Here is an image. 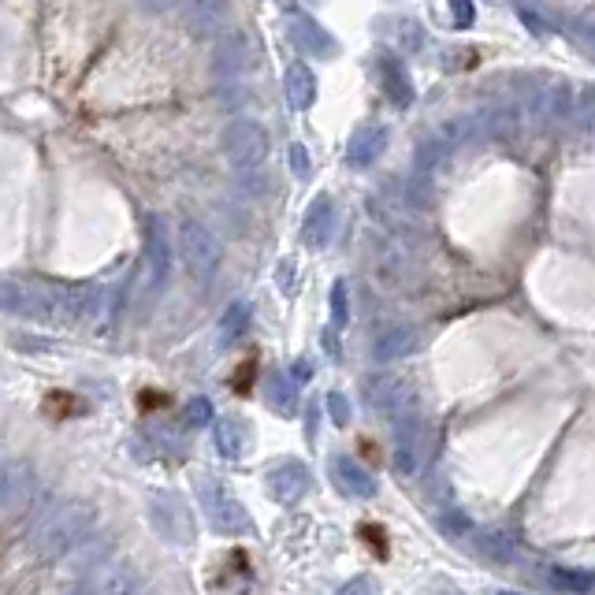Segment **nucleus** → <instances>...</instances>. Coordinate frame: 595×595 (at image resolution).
Returning <instances> with one entry per match:
<instances>
[{"mask_svg": "<svg viewBox=\"0 0 595 595\" xmlns=\"http://www.w3.org/2000/svg\"><path fill=\"white\" fill-rule=\"evenodd\" d=\"M183 417H186V424H190V428H205V424L212 421V402H209V398H190V402H186V410H183Z\"/></svg>", "mask_w": 595, "mask_h": 595, "instance_id": "cd10ccee", "label": "nucleus"}, {"mask_svg": "<svg viewBox=\"0 0 595 595\" xmlns=\"http://www.w3.org/2000/svg\"><path fill=\"white\" fill-rule=\"evenodd\" d=\"M30 491H34V473L23 462H4L0 473V503L8 510V517L23 514V499L30 503Z\"/></svg>", "mask_w": 595, "mask_h": 595, "instance_id": "f8f14e48", "label": "nucleus"}, {"mask_svg": "<svg viewBox=\"0 0 595 595\" xmlns=\"http://www.w3.org/2000/svg\"><path fill=\"white\" fill-rule=\"evenodd\" d=\"M331 328H346V283L339 279L335 287H331Z\"/></svg>", "mask_w": 595, "mask_h": 595, "instance_id": "c85d7f7f", "label": "nucleus"}, {"mask_svg": "<svg viewBox=\"0 0 595 595\" xmlns=\"http://www.w3.org/2000/svg\"><path fill=\"white\" fill-rule=\"evenodd\" d=\"M450 15H454L458 27H473V19H476L473 0H450Z\"/></svg>", "mask_w": 595, "mask_h": 595, "instance_id": "7c9ffc66", "label": "nucleus"}, {"mask_svg": "<svg viewBox=\"0 0 595 595\" xmlns=\"http://www.w3.org/2000/svg\"><path fill=\"white\" fill-rule=\"evenodd\" d=\"M439 532H447L450 540H462V536H469L473 532V521L462 514V510H447V514H439Z\"/></svg>", "mask_w": 595, "mask_h": 595, "instance_id": "bb28decb", "label": "nucleus"}, {"mask_svg": "<svg viewBox=\"0 0 595 595\" xmlns=\"http://www.w3.org/2000/svg\"><path fill=\"white\" fill-rule=\"evenodd\" d=\"M179 0H142V8H146L149 15H164V12H172Z\"/></svg>", "mask_w": 595, "mask_h": 595, "instance_id": "473e14b6", "label": "nucleus"}, {"mask_svg": "<svg viewBox=\"0 0 595 595\" xmlns=\"http://www.w3.org/2000/svg\"><path fill=\"white\" fill-rule=\"evenodd\" d=\"M194 491H198L201 506H205V514H209V525L216 532H224V536H246V532H250L246 506L238 503L216 476H198V480H194Z\"/></svg>", "mask_w": 595, "mask_h": 595, "instance_id": "7ed1b4c3", "label": "nucleus"}, {"mask_svg": "<svg viewBox=\"0 0 595 595\" xmlns=\"http://www.w3.org/2000/svg\"><path fill=\"white\" fill-rule=\"evenodd\" d=\"M149 525L157 532L164 543H172V547H190V543L198 540V525H194V514H190V506L172 495V491H157V495H149Z\"/></svg>", "mask_w": 595, "mask_h": 595, "instance_id": "20e7f679", "label": "nucleus"}, {"mask_svg": "<svg viewBox=\"0 0 595 595\" xmlns=\"http://www.w3.org/2000/svg\"><path fill=\"white\" fill-rule=\"evenodd\" d=\"M331 235H335V201H331L328 194H320V198L309 205V212H305L302 242L313 246V250H320V246L331 242Z\"/></svg>", "mask_w": 595, "mask_h": 595, "instance_id": "4468645a", "label": "nucleus"}, {"mask_svg": "<svg viewBox=\"0 0 595 595\" xmlns=\"http://www.w3.org/2000/svg\"><path fill=\"white\" fill-rule=\"evenodd\" d=\"M265 402H268V410L283 413V417H294V413H298V376H287V372H268Z\"/></svg>", "mask_w": 595, "mask_h": 595, "instance_id": "dca6fc26", "label": "nucleus"}, {"mask_svg": "<svg viewBox=\"0 0 595 595\" xmlns=\"http://www.w3.org/2000/svg\"><path fill=\"white\" fill-rule=\"evenodd\" d=\"M395 469L402 476H417L421 469V417L413 406L395 413Z\"/></svg>", "mask_w": 595, "mask_h": 595, "instance_id": "6e6552de", "label": "nucleus"}, {"mask_svg": "<svg viewBox=\"0 0 595 595\" xmlns=\"http://www.w3.org/2000/svg\"><path fill=\"white\" fill-rule=\"evenodd\" d=\"M313 488V473L309 465L294 462V458H279L265 469V491L283 506H294L298 499H305Z\"/></svg>", "mask_w": 595, "mask_h": 595, "instance_id": "423d86ee", "label": "nucleus"}, {"mask_svg": "<svg viewBox=\"0 0 595 595\" xmlns=\"http://www.w3.org/2000/svg\"><path fill=\"white\" fill-rule=\"evenodd\" d=\"M387 149V127L384 123H361L354 134H350V146H346V160L354 168H369L372 160L380 157Z\"/></svg>", "mask_w": 595, "mask_h": 595, "instance_id": "ddd939ff", "label": "nucleus"}, {"mask_svg": "<svg viewBox=\"0 0 595 595\" xmlns=\"http://www.w3.org/2000/svg\"><path fill=\"white\" fill-rule=\"evenodd\" d=\"M246 328H250V305L246 302H231L227 305V313L220 317V335H216V346L220 350H227L231 343H238L242 335H246Z\"/></svg>", "mask_w": 595, "mask_h": 595, "instance_id": "5701e85b", "label": "nucleus"}, {"mask_svg": "<svg viewBox=\"0 0 595 595\" xmlns=\"http://www.w3.org/2000/svg\"><path fill=\"white\" fill-rule=\"evenodd\" d=\"M212 436H216V450L231 462L246 454V424H242V417H220Z\"/></svg>", "mask_w": 595, "mask_h": 595, "instance_id": "aec40b11", "label": "nucleus"}, {"mask_svg": "<svg viewBox=\"0 0 595 595\" xmlns=\"http://www.w3.org/2000/svg\"><path fill=\"white\" fill-rule=\"evenodd\" d=\"M547 581L555 584V588H566V592H584V588H592L595 584V573H577V569L551 566L547 569Z\"/></svg>", "mask_w": 595, "mask_h": 595, "instance_id": "b1692460", "label": "nucleus"}, {"mask_svg": "<svg viewBox=\"0 0 595 595\" xmlns=\"http://www.w3.org/2000/svg\"><path fill=\"white\" fill-rule=\"evenodd\" d=\"M175 242H179V257H183L190 279H194L198 287H209L212 276H216V268H220V242H216V235H212L201 220L186 216V220H179Z\"/></svg>", "mask_w": 595, "mask_h": 595, "instance_id": "f03ea898", "label": "nucleus"}, {"mask_svg": "<svg viewBox=\"0 0 595 595\" xmlns=\"http://www.w3.org/2000/svg\"><path fill=\"white\" fill-rule=\"evenodd\" d=\"M417 346H421L417 328H410V324H398V328L384 331V335L372 343V361H402V357H410Z\"/></svg>", "mask_w": 595, "mask_h": 595, "instance_id": "2eb2a0df", "label": "nucleus"}, {"mask_svg": "<svg viewBox=\"0 0 595 595\" xmlns=\"http://www.w3.org/2000/svg\"><path fill=\"white\" fill-rule=\"evenodd\" d=\"M476 551H480V558H488L491 566H510L517 555L514 532H506V529L480 532V536H476Z\"/></svg>", "mask_w": 595, "mask_h": 595, "instance_id": "6ab92c4d", "label": "nucleus"}, {"mask_svg": "<svg viewBox=\"0 0 595 595\" xmlns=\"http://www.w3.org/2000/svg\"><path fill=\"white\" fill-rule=\"evenodd\" d=\"M380 82H384L387 97L395 108H410L413 101V82L406 75V67L398 64L395 56H380Z\"/></svg>", "mask_w": 595, "mask_h": 595, "instance_id": "f3484780", "label": "nucleus"}, {"mask_svg": "<svg viewBox=\"0 0 595 595\" xmlns=\"http://www.w3.org/2000/svg\"><path fill=\"white\" fill-rule=\"evenodd\" d=\"M331 480H335L339 491L350 495V499H376V491H380V484L372 480L369 469H361L350 454H335V458H331Z\"/></svg>", "mask_w": 595, "mask_h": 595, "instance_id": "9b49d317", "label": "nucleus"}, {"mask_svg": "<svg viewBox=\"0 0 595 595\" xmlns=\"http://www.w3.org/2000/svg\"><path fill=\"white\" fill-rule=\"evenodd\" d=\"M224 157L235 164L238 172H253L261 168L268 157V134L261 123L238 116L224 127Z\"/></svg>", "mask_w": 595, "mask_h": 595, "instance_id": "39448f33", "label": "nucleus"}, {"mask_svg": "<svg viewBox=\"0 0 595 595\" xmlns=\"http://www.w3.org/2000/svg\"><path fill=\"white\" fill-rule=\"evenodd\" d=\"M324 410H328V421L335 424V428H346V424L354 421V406H350V398H346L343 391H328Z\"/></svg>", "mask_w": 595, "mask_h": 595, "instance_id": "393cba45", "label": "nucleus"}, {"mask_svg": "<svg viewBox=\"0 0 595 595\" xmlns=\"http://www.w3.org/2000/svg\"><path fill=\"white\" fill-rule=\"evenodd\" d=\"M369 402L380 413L395 417L402 406H406V391H402V380H391V376H380V380H369Z\"/></svg>", "mask_w": 595, "mask_h": 595, "instance_id": "4be33fe9", "label": "nucleus"}, {"mask_svg": "<svg viewBox=\"0 0 595 595\" xmlns=\"http://www.w3.org/2000/svg\"><path fill=\"white\" fill-rule=\"evenodd\" d=\"M253 64V53H250V38L238 30V34H227L220 45H216V67L220 71H242V67Z\"/></svg>", "mask_w": 595, "mask_h": 595, "instance_id": "412c9836", "label": "nucleus"}, {"mask_svg": "<svg viewBox=\"0 0 595 595\" xmlns=\"http://www.w3.org/2000/svg\"><path fill=\"white\" fill-rule=\"evenodd\" d=\"M283 90H287V105L298 108V112L317 101V79H313V71H309L305 64L287 67V75H283Z\"/></svg>", "mask_w": 595, "mask_h": 595, "instance_id": "a211bd4d", "label": "nucleus"}, {"mask_svg": "<svg viewBox=\"0 0 595 595\" xmlns=\"http://www.w3.org/2000/svg\"><path fill=\"white\" fill-rule=\"evenodd\" d=\"M93 525H97L93 506H86V503L56 506L53 514L38 525V532H34V551H38V558L71 555L79 543H86V536L93 532Z\"/></svg>", "mask_w": 595, "mask_h": 595, "instance_id": "f257e3e1", "label": "nucleus"}, {"mask_svg": "<svg viewBox=\"0 0 595 595\" xmlns=\"http://www.w3.org/2000/svg\"><path fill=\"white\" fill-rule=\"evenodd\" d=\"M398 27H402V45H406V49H421L424 45V30H421V23H410V19H406V23H398Z\"/></svg>", "mask_w": 595, "mask_h": 595, "instance_id": "2f4dec72", "label": "nucleus"}, {"mask_svg": "<svg viewBox=\"0 0 595 595\" xmlns=\"http://www.w3.org/2000/svg\"><path fill=\"white\" fill-rule=\"evenodd\" d=\"M179 15L194 38H216L231 15V0H179Z\"/></svg>", "mask_w": 595, "mask_h": 595, "instance_id": "1a4fd4ad", "label": "nucleus"}, {"mask_svg": "<svg viewBox=\"0 0 595 595\" xmlns=\"http://www.w3.org/2000/svg\"><path fill=\"white\" fill-rule=\"evenodd\" d=\"M146 261H149V287L153 291H164L168 279H172V265H175V253H172V235H168V224L160 220L157 212L146 216Z\"/></svg>", "mask_w": 595, "mask_h": 595, "instance_id": "0eeeda50", "label": "nucleus"}, {"mask_svg": "<svg viewBox=\"0 0 595 595\" xmlns=\"http://www.w3.org/2000/svg\"><path fill=\"white\" fill-rule=\"evenodd\" d=\"M287 153H291V157H287V160H291V172L298 175V179H309V175H313V164H309V149L294 142Z\"/></svg>", "mask_w": 595, "mask_h": 595, "instance_id": "c756f323", "label": "nucleus"}, {"mask_svg": "<svg viewBox=\"0 0 595 595\" xmlns=\"http://www.w3.org/2000/svg\"><path fill=\"white\" fill-rule=\"evenodd\" d=\"M287 38H291V45L298 53L317 56V60H328V56L339 53L335 38L320 27L317 19H309V15H291V19H287Z\"/></svg>", "mask_w": 595, "mask_h": 595, "instance_id": "9d476101", "label": "nucleus"}, {"mask_svg": "<svg viewBox=\"0 0 595 595\" xmlns=\"http://www.w3.org/2000/svg\"><path fill=\"white\" fill-rule=\"evenodd\" d=\"M105 569H108V581H93L90 588H97V592H131V588H138V581L127 577L131 573L127 566H105Z\"/></svg>", "mask_w": 595, "mask_h": 595, "instance_id": "a878e982", "label": "nucleus"}, {"mask_svg": "<svg viewBox=\"0 0 595 595\" xmlns=\"http://www.w3.org/2000/svg\"><path fill=\"white\" fill-rule=\"evenodd\" d=\"M343 592H376V584H372L369 577H357V581L343 584Z\"/></svg>", "mask_w": 595, "mask_h": 595, "instance_id": "72a5a7b5", "label": "nucleus"}]
</instances>
